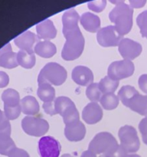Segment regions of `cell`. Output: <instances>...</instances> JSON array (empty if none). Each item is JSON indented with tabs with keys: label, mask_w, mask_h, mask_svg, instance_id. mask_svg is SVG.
<instances>
[{
	"label": "cell",
	"mask_w": 147,
	"mask_h": 157,
	"mask_svg": "<svg viewBox=\"0 0 147 157\" xmlns=\"http://www.w3.org/2000/svg\"><path fill=\"white\" fill-rule=\"evenodd\" d=\"M62 32L66 41L61 52V57L65 61L77 59L82 54L85 44V40L79 26L63 29Z\"/></svg>",
	"instance_id": "cell-1"
},
{
	"label": "cell",
	"mask_w": 147,
	"mask_h": 157,
	"mask_svg": "<svg viewBox=\"0 0 147 157\" xmlns=\"http://www.w3.org/2000/svg\"><path fill=\"white\" fill-rule=\"evenodd\" d=\"M133 9L125 3L116 5L110 12L109 18L115 24L116 30L121 35H127L133 26Z\"/></svg>",
	"instance_id": "cell-2"
},
{
	"label": "cell",
	"mask_w": 147,
	"mask_h": 157,
	"mask_svg": "<svg viewBox=\"0 0 147 157\" xmlns=\"http://www.w3.org/2000/svg\"><path fill=\"white\" fill-rule=\"evenodd\" d=\"M67 74L65 68L55 62L47 63L43 67L38 77V83H48L55 86H60L65 82Z\"/></svg>",
	"instance_id": "cell-3"
},
{
	"label": "cell",
	"mask_w": 147,
	"mask_h": 157,
	"mask_svg": "<svg viewBox=\"0 0 147 157\" xmlns=\"http://www.w3.org/2000/svg\"><path fill=\"white\" fill-rule=\"evenodd\" d=\"M117 141L111 133L100 132L93 138L89 144L88 150L95 154L111 155L119 147Z\"/></svg>",
	"instance_id": "cell-4"
},
{
	"label": "cell",
	"mask_w": 147,
	"mask_h": 157,
	"mask_svg": "<svg viewBox=\"0 0 147 157\" xmlns=\"http://www.w3.org/2000/svg\"><path fill=\"white\" fill-rule=\"evenodd\" d=\"M4 102V113L7 119L12 121L18 117L21 111L19 94L14 89L9 88L2 94Z\"/></svg>",
	"instance_id": "cell-5"
},
{
	"label": "cell",
	"mask_w": 147,
	"mask_h": 157,
	"mask_svg": "<svg viewBox=\"0 0 147 157\" xmlns=\"http://www.w3.org/2000/svg\"><path fill=\"white\" fill-rule=\"evenodd\" d=\"M120 146L128 153H136L139 150L140 142L136 129L130 125L121 127L118 132Z\"/></svg>",
	"instance_id": "cell-6"
},
{
	"label": "cell",
	"mask_w": 147,
	"mask_h": 157,
	"mask_svg": "<svg viewBox=\"0 0 147 157\" xmlns=\"http://www.w3.org/2000/svg\"><path fill=\"white\" fill-rule=\"evenodd\" d=\"M135 67L133 61L130 60L113 61L110 64L107 70V76L114 81H120L122 79L132 76L134 73Z\"/></svg>",
	"instance_id": "cell-7"
},
{
	"label": "cell",
	"mask_w": 147,
	"mask_h": 157,
	"mask_svg": "<svg viewBox=\"0 0 147 157\" xmlns=\"http://www.w3.org/2000/svg\"><path fill=\"white\" fill-rule=\"evenodd\" d=\"M21 127L28 135L38 137L42 136L48 131L49 124L42 118L27 116L21 121Z\"/></svg>",
	"instance_id": "cell-8"
},
{
	"label": "cell",
	"mask_w": 147,
	"mask_h": 157,
	"mask_svg": "<svg viewBox=\"0 0 147 157\" xmlns=\"http://www.w3.org/2000/svg\"><path fill=\"white\" fill-rule=\"evenodd\" d=\"M123 35L118 32L116 27L109 25L102 28L96 32V40L100 45L102 47H115L119 45L123 39Z\"/></svg>",
	"instance_id": "cell-9"
},
{
	"label": "cell",
	"mask_w": 147,
	"mask_h": 157,
	"mask_svg": "<svg viewBox=\"0 0 147 157\" xmlns=\"http://www.w3.org/2000/svg\"><path fill=\"white\" fill-rule=\"evenodd\" d=\"M61 150L60 143L52 136H42L38 141V152L41 157H59Z\"/></svg>",
	"instance_id": "cell-10"
},
{
	"label": "cell",
	"mask_w": 147,
	"mask_h": 157,
	"mask_svg": "<svg viewBox=\"0 0 147 157\" xmlns=\"http://www.w3.org/2000/svg\"><path fill=\"white\" fill-rule=\"evenodd\" d=\"M118 50L124 59L131 61L139 56L142 48L139 42L130 38H123L118 45Z\"/></svg>",
	"instance_id": "cell-11"
},
{
	"label": "cell",
	"mask_w": 147,
	"mask_h": 157,
	"mask_svg": "<svg viewBox=\"0 0 147 157\" xmlns=\"http://www.w3.org/2000/svg\"><path fill=\"white\" fill-rule=\"evenodd\" d=\"M40 38L38 35L30 31H26L14 39L15 45L21 50L24 51L29 54H34L35 44L39 42Z\"/></svg>",
	"instance_id": "cell-12"
},
{
	"label": "cell",
	"mask_w": 147,
	"mask_h": 157,
	"mask_svg": "<svg viewBox=\"0 0 147 157\" xmlns=\"http://www.w3.org/2000/svg\"><path fill=\"white\" fill-rule=\"evenodd\" d=\"M64 135L70 142H79L86 135L85 126L81 121L67 124L64 128Z\"/></svg>",
	"instance_id": "cell-13"
},
{
	"label": "cell",
	"mask_w": 147,
	"mask_h": 157,
	"mask_svg": "<svg viewBox=\"0 0 147 157\" xmlns=\"http://www.w3.org/2000/svg\"><path fill=\"white\" fill-rule=\"evenodd\" d=\"M72 80L78 85L89 86L93 84V75L92 71L85 66H77L71 73Z\"/></svg>",
	"instance_id": "cell-14"
},
{
	"label": "cell",
	"mask_w": 147,
	"mask_h": 157,
	"mask_svg": "<svg viewBox=\"0 0 147 157\" xmlns=\"http://www.w3.org/2000/svg\"><path fill=\"white\" fill-rule=\"evenodd\" d=\"M83 120L87 124H95L103 117V110L96 102H90L82 111Z\"/></svg>",
	"instance_id": "cell-15"
},
{
	"label": "cell",
	"mask_w": 147,
	"mask_h": 157,
	"mask_svg": "<svg viewBox=\"0 0 147 157\" xmlns=\"http://www.w3.org/2000/svg\"><path fill=\"white\" fill-rule=\"evenodd\" d=\"M18 65L17 54L12 52L11 44L9 43L0 49V67L11 69Z\"/></svg>",
	"instance_id": "cell-16"
},
{
	"label": "cell",
	"mask_w": 147,
	"mask_h": 157,
	"mask_svg": "<svg viewBox=\"0 0 147 157\" xmlns=\"http://www.w3.org/2000/svg\"><path fill=\"white\" fill-rule=\"evenodd\" d=\"M36 31L40 39L45 41L53 39L57 35V29L53 21L50 19H45L36 25Z\"/></svg>",
	"instance_id": "cell-17"
},
{
	"label": "cell",
	"mask_w": 147,
	"mask_h": 157,
	"mask_svg": "<svg viewBox=\"0 0 147 157\" xmlns=\"http://www.w3.org/2000/svg\"><path fill=\"white\" fill-rule=\"evenodd\" d=\"M80 21L86 31L92 33L97 32L100 29V19L97 15L90 12H85L81 15Z\"/></svg>",
	"instance_id": "cell-18"
},
{
	"label": "cell",
	"mask_w": 147,
	"mask_h": 157,
	"mask_svg": "<svg viewBox=\"0 0 147 157\" xmlns=\"http://www.w3.org/2000/svg\"><path fill=\"white\" fill-rule=\"evenodd\" d=\"M126 107L142 116L147 117V95H136L129 101Z\"/></svg>",
	"instance_id": "cell-19"
},
{
	"label": "cell",
	"mask_w": 147,
	"mask_h": 157,
	"mask_svg": "<svg viewBox=\"0 0 147 157\" xmlns=\"http://www.w3.org/2000/svg\"><path fill=\"white\" fill-rule=\"evenodd\" d=\"M34 52L41 58H50L56 54L57 48L55 44L51 41H40L35 44Z\"/></svg>",
	"instance_id": "cell-20"
},
{
	"label": "cell",
	"mask_w": 147,
	"mask_h": 157,
	"mask_svg": "<svg viewBox=\"0 0 147 157\" xmlns=\"http://www.w3.org/2000/svg\"><path fill=\"white\" fill-rule=\"evenodd\" d=\"M39 104L33 96H26L21 100V112L24 114L33 116L39 112Z\"/></svg>",
	"instance_id": "cell-21"
},
{
	"label": "cell",
	"mask_w": 147,
	"mask_h": 157,
	"mask_svg": "<svg viewBox=\"0 0 147 157\" xmlns=\"http://www.w3.org/2000/svg\"><path fill=\"white\" fill-rule=\"evenodd\" d=\"M37 94L40 100L44 101V103L51 102L55 100V88L52 87L51 84L48 83H42L38 84Z\"/></svg>",
	"instance_id": "cell-22"
},
{
	"label": "cell",
	"mask_w": 147,
	"mask_h": 157,
	"mask_svg": "<svg viewBox=\"0 0 147 157\" xmlns=\"http://www.w3.org/2000/svg\"><path fill=\"white\" fill-rule=\"evenodd\" d=\"M80 16L74 9H70L66 11L62 16L63 29H70V28L78 26Z\"/></svg>",
	"instance_id": "cell-23"
},
{
	"label": "cell",
	"mask_w": 147,
	"mask_h": 157,
	"mask_svg": "<svg viewBox=\"0 0 147 157\" xmlns=\"http://www.w3.org/2000/svg\"><path fill=\"white\" fill-rule=\"evenodd\" d=\"M10 135L8 133L0 132V154L3 156H8L16 147Z\"/></svg>",
	"instance_id": "cell-24"
},
{
	"label": "cell",
	"mask_w": 147,
	"mask_h": 157,
	"mask_svg": "<svg viewBox=\"0 0 147 157\" xmlns=\"http://www.w3.org/2000/svg\"><path fill=\"white\" fill-rule=\"evenodd\" d=\"M35 61L36 59L34 54H29L22 50H20L17 53V61L18 65L24 68H32L35 66Z\"/></svg>",
	"instance_id": "cell-25"
},
{
	"label": "cell",
	"mask_w": 147,
	"mask_h": 157,
	"mask_svg": "<svg viewBox=\"0 0 147 157\" xmlns=\"http://www.w3.org/2000/svg\"><path fill=\"white\" fill-rule=\"evenodd\" d=\"M119 101V98L114 93H107L103 94L100 103L104 110H112L118 107Z\"/></svg>",
	"instance_id": "cell-26"
},
{
	"label": "cell",
	"mask_w": 147,
	"mask_h": 157,
	"mask_svg": "<svg viewBox=\"0 0 147 157\" xmlns=\"http://www.w3.org/2000/svg\"><path fill=\"white\" fill-rule=\"evenodd\" d=\"M139 94V92L136 90L134 87L130 85H125L120 88L118 92V98L120 100L124 106L126 107L129 101L135 97L136 95Z\"/></svg>",
	"instance_id": "cell-27"
},
{
	"label": "cell",
	"mask_w": 147,
	"mask_h": 157,
	"mask_svg": "<svg viewBox=\"0 0 147 157\" xmlns=\"http://www.w3.org/2000/svg\"><path fill=\"white\" fill-rule=\"evenodd\" d=\"M75 105L74 103L67 97H58L55 100V109L57 114L62 116L67 109Z\"/></svg>",
	"instance_id": "cell-28"
},
{
	"label": "cell",
	"mask_w": 147,
	"mask_h": 157,
	"mask_svg": "<svg viewBox=\"0 0 147 157\" xmlns=\"http://www.w3.org/2000/svg\"><path fill=\"white\" fill-rule=\"evenodd\" d=\"M98 85L103 94L107 93H114L119 86V81L112 80L108 76H106L100 80Z\"/></svg>",
	"instance_id": "cell-29"
},
{
	"label": "cell",
	"mask_w": 147,
	"mask_h": 157,
	"mask_svg": "<svg viewBox=\"0 0 147 157\" xmlns=\"http://www.w3.org/2000/svg\"><path fill=\"white\" fill-rule=\"evenodd\" d=\"M86 96L91 102H97L100 101L103 93L100 90L97 83H93L87 86V88L86 90Z\"/></svg>",
	"instance_id": "cell-30"
},
{
	"label": "cell",
	"mask_w": 147,
	"mask_h": 157,
	"mask_svg": "<svg viewBox=\"0 0 147 157\" xmlns=\"http://www.w3.org/2000/svg\"><path fill=\"white\" fill-rule=\"evenodd\" d=\"M62 117L65 125L80 121L79 113H78L77 110L76 106L74 105L70 107L69 109H67L65 111V113L62 115Z\"/></svg>",
	"instance_id": "cell-31"
},
{
	"label": "cell",
	"mask_w": 147,
	"mask_h": 157,
	"mask_svg": "<svg viewBox=\"0 0 147 157\" xmlns=\"http://www.w3.org/2000/svg\"><path fill=\"white\" fill-rule=\"evenodd\" d=\"M136 23L140 29V33L143 38H147V10L139 14L136 18Z\"/></svg>",
	"instance_id": "cell-32"
},
{
	"label": "cell",
	"mask_w": 147,
	"mask_h": 157,
	"mask_svg": "<svg viewBox=\"0 0 147 157\" xmlns=\"http://www.w3.org/2000/svg\"><path fill=\"white\" fill-rule=\"evenodd\" d=\"M107 0H94L87 3V6L90 10L95 12H100L105 9Z\"/></svg>",
	"instance_id": "cell-33"
},
{
	"label": "cell",
	"mask_w": 147,
	"mask_h": 157,
	"mask_svg": "<svg viewBox=\"0 0 147 157\" xmlns=\"http://www.w3.org/2000/svg\"><path fill=\"white\" fill-rule=\"evenodd\" d=\"M0 132L11 134V125L4 112L0 110Z\"/></svg>",
	"instance_id": "cell-34"
},
{
	"label": "cell",
	"mask_w": 147,
	"mask_h": 157,
	"mask_svg": "<svg viewBox=\"0 0 147 157\" xmlns=\"http://www.w3.org/2000/svg\"><path fill=\"white\" fill-rule=\"evenodd\" d=\"M139 130L142 134V141L145 145H147V117L139 122Z\"/></svg>",
	"instance_id": "cell-35"
},
{
	"label": "cell",
	"mask_w": 147,
	"mask_h": 157,
	"mask_svg": "<svg viewBox=\"0 0 147 157\" xmlns=\"http://www.w3.org/2000/svg\"><path fill=\"white\" fill-rule=\"evenodd\" d=\"M42 107L44 112H45L47 114L51 115V116H54V115L57 114L55 109V101H51V102L44 103Z\"/></svg>",
	"instance_id": "cell-36"
},
{
	"label": "cell",
	"mask_w": 147,
	"mask_h": 157,
	"mask_svg": "<svg viewBox=\"0 0 147 157\" xmlns=\"http://www.w3.org/2000/svg\"><path fill=\"white\" fill-rule=\"evenodd\" d=\"M9 157H30L28 153L25 151V150H22V149H19L15 147V149L12 150L8 155Z\"/></svg>",
	"instance_id": "cell-37"
},
{
	"label": "cell",
	"mask_w": 147,
	"mask_h": 157,
	"mask_svg": "<svg viewBox=\"0 0 147 157\" xmlns=\"http://www.w3.org/2000/svg\"><path fill=\"white\" fill-rule=\"evenodd\" d=\"M139 87L141 89L142 91H143L144 93L147 94V75H142L139 77Z\"/></svg>",
	"instance_id": "cell-38"
},
{
	"label": "cell",
	"mask_w": 147,
	"mask_h": 157,
	"mask_svg": "<svg viewBox=\"0 0 147 157\" xmlns=\"http://www.w3.org/2000/svg\"><path fill=\"white\" fill-rule=\"evenodd\" d=\"M9 78L4 71H0V88L6 87L9 84Z\"/></svg>",
	"instance_id": "cell-39"
},
{
	"label": "cell",
	"mask_w": 147,
	"mask_h": 157,
	"mask_svg": "<svg viewBox=\"0 0 147 157\" xmlns=\"http://www.w3.org/2000/svg\"><path fill=\"white\" fill-rule=\"evenodd\" d=\"M127 156H128V153L120 145L114 153L110 155V157H126Z\"/></svg>",
	"instance_id": "cell-40"
},
{
	"label": "cell",
	"mask_w": 147,
	"mask_h": 157,
	"mask_svg": "<svg viewBox=\"0 0 147 157\" xmlns=\"http://www.w3.org/2000/svg\"><path fill=\"white\" fill-rule=\"evenodd\" d=\"M130 6L133 9H139L145 6L146 0H129Z\"/></svg>",
	"instance_id": "cell-41"
},
{
	"label": "cell",
	"mask_w": 147,
	"mask_h": 157,
	"mask_svg": "<svg viewBox=\"0 0 147 157\" xmlns=\"http://www.w3.org/2000/svg\"><path fill=\"white\" fill-rule=\"evenodd\" d=\"M81 157H96V154H95L94 153H93L90 150H87L86 151L83 152Z\"/></svg>",
	"instance_id": "cell-42"
},
{
	"label": "cell",
	"mask_w": 147,
	"mask_h": 157,
	"mask_svg": "<svg viewBox=\"0 0 147 157\" xmlns=\"http://www.w3.org/2000/svg\"><path fill=\"white\" fill-rule=\"evenodd\" d=\"M109 1H110V2L113 3V4L119 5V4H121V3H123L125 0H109Z\"/></svg>",
	"instance_id": "cell-43"
},
{
	"label": "cell",
	"mask_w": 147,
	"mask_h": 157,
	"mask_svg": "<svg viewBox=\"0 0 147 157\" xmlns=\"http://www.w3.org/2000/svg\"><path fill=\"white\" fill-rule=\"evenodd\" d=\"M126 157H141V156L137 154H130V155H128Z\"/></svg>",
	"instance_id": "cell-44"
},
{
	"label": "cell",
	"mask_w": 147,
	"mask_h": 157,
	"mask_svg": "<svg viewBox=\"0 0 147 157\" xmlns=\"http://www.w3.org/2000/svg\"><path fill=\"white\" fill-rule=\"evenodd\" d=\"M61 157H73L70 154H64L62 155Z\"/></svg>",
	"instance_id": "cell-45"
},
{
	"label": "cell",
	"mask_w": 147,
	"mask_h": 157,
	"mask_svg": "<svg viewBox=\"0 0 147 157\" xmlns=\"http://www.w3.org/2000/svg\"><path fill=\"white\" fill-rule=\"evenodd\" d=\"M99 157H110L109 155H107V154H102L101 156H100Z\"/></svg>",
	"instance_id": "cell-46"
}]
</instances>
